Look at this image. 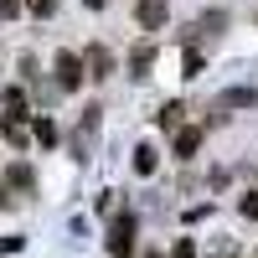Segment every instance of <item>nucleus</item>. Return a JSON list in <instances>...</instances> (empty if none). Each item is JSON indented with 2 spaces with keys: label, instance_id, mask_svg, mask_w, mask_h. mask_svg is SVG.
<instances>
[{
  "label": "nucleus",
  "instance_id": "nucleus-15",
  "mask_svg": "<svg viewBox=\"0 0 258 258\" xmlns=\"http://www.w3.org/2000/svg\"><path fill=\"white\" fill-rule=\"evenodd\" d=\"M243 217H253V222H258V191H248V197H243Z\"/></svg>",
  "mask_w": 258,
  "mask_h": 258
},
{
  "label": "nucleus",
  "instance_id": "nucleus-18",
  "mask_svg": "<svg viewBox=\"0 0 258 258\" xmlns=\"http://www.w3.org/2000/svg\"><path fill=\"white\" fill-rule=\"evenodd\" d=\"M253 258H258V253H253Z\"/></svg>",
  "mask_w": 258,
  "mask_h": 258
},
{
  "label": "nucleus",
  "instance_id": "nucleus-16",
  "mask_svg": "<svg viewBox=\"0 0 258 258\" xmlns=\"http://www.w3.org/2000/svg\"><path fill=\"white\" fill-rule=\"evenodd\" d=\"M21 11V0H0V16H16Z\"/></svg>",
  "mask_w": 258,
  "mask_h": 258
},
{
  "label": "nucleus",
  "instance_id": "nucleus-12",
  "mask_svg": "<svg viewBox=\"0 0 258 258\" xmlns=\"http://www.w3.org/2000/svg\"><path fill=\"white\" fill-rule=\"evenodd\" d=\"M26 11H31V16H52L57 0H26Z\"/></svg>",
  "mask_w": 258,
  "mask_h": 258
},
{
  "label": "nucleus",
  "instance_id": "nucleus-7",
  "mask_svg": "<svg viewBox=\"0 0 258 258\" xmlns=\"http://www.w3.org/2000/svg\"><path fill=\"white\" fill-rule=\"evenodd\" d=\"M197 145H202V129H181V135H176V155L191 160V155H197Z\"/></svg>",
  "mask_w": 258,
  "mask_h": 258
},
{
  "label": "nucleus",
  "instance_id": "nucleus-2",
  "mask_svg": "<svg viewBox=\"0 0 258 258\" xmlns=\"http://www.w3.org/2000/svg\"><path fill=\"white\" fill-rule=\"evenodd\" d=\"M83 68H88V62H83L78 52H57V88H83Z\"/></svg>",
  "mask_w": 258,
  "mask_h": 258
},
{
  "label": "nucleus",
  "instance_id": "nucleus-13",
  "mask_svg": "<svg viewBox=\"0 0 258 258\" xmlns=\"http://www.w3.org/2000/svg\"><path fill=\"white\" fill-rule=\"evenodd\" d=\"M170 258H197V248H191V238H176V248H170Z\"/></svg>",
  "mask_w": 258,
  "mask_h": 258
},
{
  "label": "nucleus",
  "instance_id": "nucleus-10",
  "mask_svg": "<svg viewBox=\"0 0 258 258\" xmlns=\"http://www.w3.org/2000/svg\"><path fill=\"white\" fill-rule=\"evenodd\" d=\"M181 103H165V109H160V129H181Z\"/></svg>",
  "mask_w": 258,
  "mask_h": 258
},
{
  "label": "nucleus",
  "instance_id": "nucleus-3",
  "mask_svg": "<svg viewBox=\"0 0 258 258\" xmlns=\"http://www.w3.org/2000/svg\"><path fill=\"white\" fill-rule=\"evenodd\" d=\"M165 16H170V11H165V0H140V26H145V31H160V26H165Z\"/></svg>",
  "mask_w": 258,
  "mask_h": 258
},
{
  "label": "nucleus",
  "instance_id": "nucleus-4",
  "mask_svg": "<svg viewBox=\"0 0 258 258\" xmlns=\"http://www.w3.org/2000/svg\"><path fill=\"white\" fill-rule=\"evenodd\" d=\"M150 62H155V47L145 41V47L129 52V78H150Z\"/></svg>",
  "mask_w": 258,
  "mask_h": 258
},
{
  "label": "nucleus",
  "instance_id": "nucleus-9",
  "mask_svg": "<svg viewBox=\"0 0 258 258\" xmlns=\"http://www.w3.org/2000/svg\"><path fill=\"white\" fill-rule=\"evenodd\" d=\"M135 170H140V176L155 170V145H140V150H135Z\"/></svg>",
  "mask_w": 258,
  "mask_h": 258
},
{
  "label": "nucleus",
  "instance_id": "nucleus-11",
  "mask_svg": "<svg viewBox=\"0 0 258 258\" xmlns=\"http://www.w3.org/2000/svg\"><path fill=\"white\" fill-rule=\"evenodd\" d=\"M36 145H57V124L52 119H36Z\"/></svg>",
  "mask_w": 258,
  "mask_h": 258
},
{
  "label": "nucleus",
  "instance_id": "nucleus-6",
  "mask_svg": "<svg viewBox=\"0 0 258 258\" xmlns=\"http://www.w3.org/2000/svg\"><path fill=\"white\" fill-rule=\"evenodd\" d=\"M0 103H6V119H26V93H21V88H6V93H0Z\"/></svg>",
  "mask_w": 258,
  "mask_h": 258
},
{
  "label": "nucleus",
  "instance_id": "nucleus-8",
  "mask_svg": "<svg viewBox=\"0 0 258 258\" xmlns=\"http://www.w3.org/2000/svg\"><path fill=\"white\" fill-rule=\"evenodd\" d=\"M253 103H258L253 88H232V93H222V109H253Z\"/></svg>",
  "mask_w": 258,
  "mask_h": 258
},
{
  "label": "nucleus",
  "instance_id": "nucleus-14",
  "mask_svg": "<svg viewBox=\"0 0 258 258\" xmlns=\"http://www.w3.org/2000/svg\"><path fill=\"white\" fill-rule=\"evenodd\" d=\"M186 78H202V52H186Z\"/></svg>",
  "mask_w": 258,
  "mask_h": 258
},
{
  "label": "nucleus",
  "instance_id": "nucleus-1",
  "mask_svg": "<svg viewBox=\"0 0 258 258\" xmlns=\"http://www.w3.org/2000/svg\"><path fill=\"white\" fill-rule=\"evenodd\" d=\"M109 253H114V258H129V253H135V212L114 217V227H109Z\"/></svg>",
  "mask_w": 258,
  "mask_h": 258
},
{
  "label": "nucleus",
  "instance_id": "nucleus-5",
  "mask_svg": "<svg viewBox=\"0 0 258 258\" xmlns=\"http://www.w3.org/2000/svg\"><path fill=\"white\" fill-rule=\"evenodd\" d=\"M88 78H109V68H114V57H109V47H88Z\"/></svg>",
  "mask_w": 258,
  "mask_h": 258
},
{
  "label": "nucleus",
  "instance_id": "nucleus-17",
  "mask_svg": "<svg viewBox=\"0 0 258 258\" xmlns=\"http://www.w3.org/2000/svg\"><path fill=\"white\" fill-rule=\"evenodd\" d=\"M83 6H88V11H103V0H83Z\"/></svg>",
  "mask_w": 258,
  "mask_h": 258
}]
</instances>
